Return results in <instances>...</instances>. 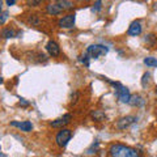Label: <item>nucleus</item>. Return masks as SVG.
Returning a JSON list of instances; mask_svg holds the SVG:
<instances>
[{"label":"nucleus","mask_w":157,"mask_h":157,"mask_svg":"<svg viewBox=\"0 0 157 157\" xmlns=\"http://www.w3.org/2000/svg\"><path fill=\"white\" fill-rule=\"evenodd\" d=\"M155 92H156V94H157V88H156V90H155Z\"/></svg>","instance_id":"obj_30"},{"label":"nucleus","mask_w":157,"mask_h":157,"mask_svg":"<svg viewBox=\"0 0 157 157\" xmlns=\"http://www.w3.org/2000/svg\"><path fill=\"white\" fill-rule=\"evenodd\" d=\"M90 118L96 122H102L104 119H106V114L102 110H93L90 113Z\"/></svg>","instance_id":"obj_12"},{"label":"nucleus","mask_w":157,"mask_h":157,"mask_svg":"<svg viewBox=\"0 0 157 157\" xmlns=\"http://www.w3.org/2000/svg\"><path fill=\"white\" fill-rule=\"evenodd\" d=\"M58 4L60 6V8L63 9V11H67V9L73 8V3L68 2V0H60V2H58Z\"/></svg>","instance_id":"obj_15"},{"label":"nucleus","mask_w":157,"mask_h":157,"mask_svg":"<svg viewBox=\"0 0 157 157\" xmlns=\"http://www.w3.org/2000/svg\"><path fill=\"white\" fill-rule=\"evenodd\" d=\"M148 78H149V73L147 72V73H144V75H143V78H141V84L145 85V82H148Z\"/></svg>","instance_id":"obj_22"},{"label":"nucleus","mask_w":157,"mask_h":157,"mask_svg":"<svg viewBox=\"0 0 157 157\" xmlns=\"http://www.w3.org/2000/svg\"><path fill=\"white\" fill-rule=\"evenodd\" d=\"M101 4H102L101 2H96L94 3V7H93V11H96V12L100 11V9H101Z\"/></svg>","instance_id":"obj_23"},{"label":"nucleus","mask_w":157,"mask_h":157,"mask_svg":"<svg viewBox=\"0 0 157 157\" xmlns=\"http://www.w3.org/2000/svg\"><path fill=\"white\" fill-rule=\"evenodd\" d=\"M29 24H32V25H38L39 24V18H38V16L37 14H32L30 17H29Z\"/></svg>","instance_id":"obj_18"},{"label":"nucleus","mask_w":157,"mask_h":157,"mask_svg":"<svg viewBox=\"0 0 157 157\" xmlns=\"http://www.w3.org/2000/svg\"><path fill=\"white\" fill-rule=\"evenodd\" d=\"M141 30H143V28H141V24L139 21H134L131 22V25L128 26V36L131 37H137L141 34Z\"/></svg>","instance_id":"obj_8"},{"label":"nucleus","mask_w":157,"mask_h":157,"mask_svg":"<svg viewBox=\"0 0 157 157\" xmlns=\"http://www.w3.org/2000/svg\"><path fill=\"white\" fill-rule=\"evenodd\" d=\"M2 6H3V2L0 0V13H2Z\"/></svg>","instance_id":"obj_27"},{"label":"nucleus","mask_w":157,"mask_h":157,"mask_svg":"<svg viewBox=\"0 0 157 157\" xmlns=\"http://www.w3.org/2000/svg\"><path fill=\"white\" fill-rule=\"evenodd\" d=\"M109 152L111 157H140L139 151L123 144H113Z\"/></svg>","instance_id":"obj_1"},{"label":"nucleus","mask_w":157,"mask_h":157,"mask_svg":"<svg viewBox=\"0 0 157 157\" xmlns=\"http://www.w3.org/2000/svg\"><path fill=\"white\" fill-rule=\"evenodd\" d=\"M8 18V12H3L0 13V25H3L4 22H6V20Z\"/></svg>","instance_id":"obj_19"},{"label":"nucleus","mask_w":157,"mask_h":157,"mask_svg":"<svg viewBox=\"0 0 157 157\" xmlns=\"http://www.w3.org/2000/svg\"><path fill=\"white\" fill-rule=\"evenodd\" d=\"M75 21H76V14L75 13H68L64 17H62L60 20H59L58 25L62 29H70V28H73Z\"/></svg>","instance_id":"obj_4"},{"label":"nucleus","mask_w":157,"mask_h":157,"mask_svg":"<svg viewBox=\"0 0 157 157\" xmlns=\"http://www.w3.org/2000/svg\"><path fill=\"white\" fill-rule=\"evenodd\" d=\"M0 157H7L6 155H3V153H0Z\"/></svg>","instance_id":"obj_29"},{"label":"nucleus","mask_w":157,"mask_h":157,"mask_svg":"<svg viewBox=\"0 0 157 157\" xmlns=\"http://www.w3.org/2000/svg\"><path fill=\"white\" fill-rule=\"evenodd\" d=\"M135 122H136V117H134V115L123 117L117 122V128L118 130H126L127 127H130L132 123H135Z\"/></svg>","instance_id":"obj_7"},{"label":"nucleus","mask_w":157,"mask_h":157,"mask_svg":"<svg viewBox=\"0 0 157 157\" xmlns=\"http://www.w3.org/2000/svg\"><path fill=\"white\" fill-rule=\"evenodd\" d=\"M0 153H2V152H0Z\"/></svg>","instance_id":"obj_31"},{"label":"nucleus","mask_w":157,"mask_h":157,"mask_svg":"<svg viewBox=\"0 0 157 157\" xmlns=\"http://www.w3.org/2000/svg\"><path fill=\"white\" fill-rule=\"evenodd\" d=\"M109 52V48L104 45H90L86 48V55L90 59H98Z\"/></svg>","instance_id":"obj_2"},{"label":"nucleus","mask_w":157,"mask_h":157,"mask_svg":"<svg viewBox=\"0 0 157 157\" xmlns=\"http://www.w3.org/2000/svg\"><path fill=\"white\" fill-rule=\"evenodd\" d=\"M71 119H72L71 114H64L63 117L58 118V119H55V121H52L50 123V126L52 127V128H63L64 126H67L68 123H70Z\"/></svg>","instance_id":"obj_5"},{"label":"nucleus","mask_w":157,"mask_h":157,"mask_svg":"<svg viewBox=\"0 0 157 157\" xmlns=\"http://www.w3.org/2000/svg\"><path fill=\"white\" fill-rule=\"evenodd\" d=\"M144 64H147L148 67H157V58L147 56V58L144 59Z\"/></svg>","instance_id":"obj_16"},{"label":"nucleus","mask_w":157,"mask_h":157,"mask_svg":"<svg viewBox=\"0 0 157 157\" xmlns=\"http://www.w3.org/2000/svg\"><path fill=\"white\" fill-rule=\"evenodd\" d=\"M128 104L132 105V106H141V105L144 104V100L140 96L135 94V96H131V100H130Z\"/></svg>","instance_id":"obj_13"},{"label":"nucleus","mask_w":157,"mask_h":157,"mask_svg":"<svg viewBox=\"0 0 157 157\" xmlns=\"http://www.w3.org/2000/svg\"><path fill=\"white\" fill-rule=\"evenodd\" d=\"M46 11L48 14H52V16H55V14H60L63 12V9L60 8V6L56 3H50L48 6L46 7Z\"/></svg>","instance_id":"obj_11"},{"label":"nucleus","mask_w":157,"mask_h":157,"mask_svg":"<svg viewBox=\"0 0 157 157\" xmlns=\"http://www.w3.org/2000/svg\"><path fill=\"white\" fill-rule=\"evenodd\" d=\"M117 96H118V98H119V101L123 102V104H128L130 100H131L130 90L123 85L117 86Z\"/></svg>","instance_id":"obj_6"},{"label":"nucleus","mask_w":157,"mask_h":157,"mask_svg":"<svg viewBox=\"0 0 157 157\" xmlns=\"http://www.w3.org/2000/svg\"><path fill=\"white\" fill-rule=\"evenodd\" d=\"M17 34L14 33V30L13 29H3L2 30V37L4 38V39H8V38H13V37H16Z\"/></svg>","instance_id":"obj_14"},{"label":"nucleus","mask_w":157,"mask_h":157,"mask_svg":"<svg viewBox=\"0 0 157 157\" xmlns=\"http://www.w3.org/2000/svg\"><path fill=\"white\" fill-rule=\"evenodd\" d=\"M155 39H156L155 34H149V36H147L145 42H148V43H153V42H155Z\"/></svg>","instance_id":"obj_21"},{"label":"nucleus","mask_w":157,"mask_h":157,"mask_svg":"<svg viewBox=\"0 0 157 157\" xmlns=\"http://www.w3.org/2000/svg\"><path fill=\"white\" fill-rule=\"evenodd\" d=\"M38 4H41L39 0H37V2H28V6H30V7H36V6H38Z\"/></svg>","instance_id":"obj_24"},{"label":"nucleus","mask_w":157,"mask_h":157,"mask_svg":"<svg viewBox=\"0 0 157 157\" xmlns=\"http://www.w3.org/2000/svg\"><path fill=\"white\" fill-rule=\"evenodd\" d=\"M98 141H96V143H93L89 148H88L86 151V155H93V153H97V149H98Z\"/></svg>","instance_id":"obj_17"},{"label":"nucleus","mask_w":157,"mask_h":157,"mask_svg":"<svg viewBox=\"0 0 157 157\" xmlns=\"http://www.w3.org/2000/svg\"><path fill=\"white\" fill-rule=\"evenodd\" d=\"M11 126L18 127V128L21 130V131H24V132H30L32 128H33L32 122H29V121H24V122H16V121H13V122H11Z\"/></svg>","instance_id":"obj_10"},{"label":"nucleus","mask_w":157,"mask_h":157,"mask_svg":"<svg viewBox=\"0 0 157 157\" xmlns=\"http://www.w3.org/2000/svg\"><path fill=\"white\" fill-rule=\"evenodd\" d=\"M2 82H3V77L0 76V84H2Z\"/></svg>","instance_id":"obj_28"},{"label":"nucleus","mask_w":157,"mask_h":157,"mask_svg":"<svg viewBox=\"0 0 157 157\" xmlns=\"http://www.w3.org/2000/svg\"><path fill=\"white\" fill-rule=\"evenodd\" d=\"M46 50L48 52V55L51 56H58L60 54V47L55 41H48L47 45H46Z\"/></svg>","instance_id":"obj_9"},{"label":"nucleus","mask_w":157,"mask_h":157,"mask_svg":"<svg viewBox=\"0 0 157 157\" xmlns=\"http://www.w3.org/2000/svg\"><path fill=\"white\" fill-rule=\"evenodd\" d=\"M7 4H8L9 7H11V6H14V4H16V0H8Z\"/></svg>","instance_id":"obj_25"},{"label":"nucleus","mask_w":157,"mask_h":157,"mask_svg":"<svg viewBox=\"0 0 157 157\" xmlns=\"http://www.w3.org/2000/svg\"><path fill=\"white\" fill-rule=\"evenodd\" d=\"M80 60H81L82 63H84V64H85L86 67H89V56L86 55V52H85V55H84V56H81Z\"/></svg>","instance_id":"obj_20"},{"label":"nucleus","mask_w":157,"mask_h":157,"mask_svg":"<svg viewBox=\"0 0 157 157\" xmlns=\"http://www.w3.org/2000/svg\"><path fill=\"white\" fill-rule=\"evenodd\" d=\"M71 137H72V131L70 128H62L58 132V135L55 137V141H56V144L59 147L64 148V147L68 144V141L71 140Z\"/></svg>","instance_id":"obj_3"},{"label":"nucleus","mask_w":157,"mask_h":157,"mask_svg":"<svg viewBox=\"0 0 157 157\" xmlns=\"http://www.w3.org/2000/svg\"><path fill=\"white\" fill-rule=\"evenodd\" d=\"M20 105H22V106H28V105H29V102H28V101H25V100H21V101H20Z\"/></svg>","instance_id":"obj_26"}]
</instances>
